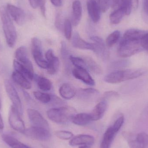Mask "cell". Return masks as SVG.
Returning a JSON list of instances; mask_svg holds the SVG:
<instances>
[{
  "instance_id": "obj_1",
  "label": "cell",
  "mask_w": 148,
  "mask_h": 148,
  "mask_svg": "<svg viewBox=\"0 0 148 148\" xmlns=\"http://www.w3.org/2000/svg\"><path fill=\"white\" fill-rule=\"evenodd\" d=\"M0 16L6 42L10 47H13L16 42V29L10 15L4 6L0 7Z\"/></svg>"
},
{
  "instance_id": "obj_2",
  "label": "cell",
  "mask_w": 148,
  "mask_h": 148,
  "mask_svg": "<svg viewBox=\"0 0 148 148\" xmlns=\"http://www.w3.org/2000/svg\"><path fill=\"white\" fill-rule=\"evenodd\" d=\"M76 114L75 110L68 106H62L50 109L47 111L48 117L58 123H66L72 121Z\"/></svg>"
},
{
  "instance_id": "obj_3",
  "label": "cell",
  "mask_w": 148,
  "mask_h": 148,
  "mask_svg": "<svg viewBox=\"0 0 148 148\" xmlns=\"http://www.w3.org/2000/svg\"><path fill=\"white\" fill-rule=\"evenodd\" d=\"M144 73L142 69H127L112 72L104 77V81L109 84H117L137 78Z\"/></svg>"
},
{
  "instance_id": "obj_4",
  "label": "cell",
  "mask_w": 148,
  "mask_h": 148,
  "mask_svg": "<svg viewBox=\"0 0 148 148\" xmlns=\"http://www.w3.org/2000/svg\"><path fill=\"white\" fill-rule=\"evenodd\" d=\"M144 50L141 44V40H132L122 38L117 53L118 55L123 58L130 57Z\"/></svg>"
},
{
  "instance_id": "obj_5",
  "label": "cell",
  "mask_w": 148,
  "mask_h": 148,
  "mask_svg": "<svg viewBox=\"0 0 148 148\" xmlns=\"http://www.w3.org/2000/svg\"><path fill=\"white\" fill-rule=\"evenodd\" d=\"M31 51L36 64L41 68L47 69L48 62L43 57L42 44L40 40L36 37L31 40Z\"/></svg>"
},
{
  "instance_id": "obj_6",
  "label": "cell",
  "mask_w": 148,
  "mask_h": 148,
  "mask_svg": "<svg viewBox=\"0 0 148 148\" xmlns=\"http://www.w3.org/2000/svg\"><path fill=\"white\" fill-rule=\"evenodd\" d=\"M22 115L12 105L10 109L8 114V121L11 127L21 133H23L25 130L24 123L22 118Z\"/></svg>"
},
{
  "instance_id": "obj_7",
  "label": "cell",
  "mask_w": 148,
  "mask_h": 148,
  "mask_svg": "<svg viewBox=\"0 0 148 148\" xmlns=\"http://www.w3.org/2000/svg\"><path fill=\"white\" fill-rule=\"evenodd\" d=\"M23 134L30 139L41 141L48 140L51 137L49 130L34 126L26 129Z\"/></svg>"
},
{
  "instance_id": "obj_8",
  "label": "cell",
  "mask_w": 148,
  "mask_h": 148,
  "mask_svg": "<svg viewBox=\"0 0 148 148\" xmlns=\"http://www.w3.org/2000/svg\"><path fill=\"white\" fill-rule=\"evenodd\" d=\"M4 85L7 95L13 103L12 105L22 115L23 109L21 101L13 83L8 79H6L4 81Z\"/></svg>"
},
{
  "instance_id": "obj_9",
  "label": "cell",
  "mask_w": 148,
  "mask_h": 148,
  "mask_svg": "<svg viewBox=\"0 0 148 148\" xmlns=\"http://www.w3.org/2000/svg\"><path fill=\"white\" fill-rule=\"evenodd\" d=\"M76 95L82 101L90 102L96 101L100 97V91L93 88L79 89L77 90Z\"/></svg>"
},
{
  "instance_id": "obj_10",
  "label": "cell",
  "mask_w": 148,
  "mask_h": 148,
  "mask_svg": "<svg viewBox=\"0 0 148 148\" xmlns=\"http://www.w3.org/2000/svg\"><path fill=\"white\" fill-rule=\"evenodd\" d=\"M27 112L29 119L33 125L32 126L49 129L48 123L39 111L33 109H28Z\"/></svg>"
},
{
  "instance_id": "obj_11",
  "label": "cell",
  "mask_w": 148,
  "mask_h": 148,
  "mask_svg": "<svg viewBox=\"0 0 148 148\" xmlns=\"http://www.w3.org/2000/svg\"><path fill=\"white\" fill-rule=\"evenodd\" d=\"M90 39L94 42L95 46L94 52L103 60H108L109 53L104 40L97 36H91Z\"/></svg>"
},
{
  "instance_id": "obj_12",
  "label": "cell",
  "mask_w": 148,
  "mask_h": 148,
  "mask_svg": "<svg viewBox=\"0 0 148 148\" xmlns=\"http://www.w3.org/2000/svg\"><path fill=\"white\" fill-rule=\"evenodd\" d=\"M48 62L47 69L49 75H55L57 73L60 67V62L59 58L55 56L53 51L49 49L47 51L45 55Z\"/></svg>"
},
{
  "instance_id": "obj_13",
  "label": "cell",
  "mask_w": 148,
  "mask_h": 148,
  "mask_svg": "<svg viewBox=\"0 0 148 148\" xmlns=\"http://www.w3.org/2000/svg\"><path fill=\"white\" fill-rule=\"evenodd\" d=\"M15 57L16 60L18 62L27 67L29 70L34 72L33 64L29 58L26 47L22 46L18 48L15 53Z\"/></svg>"
},
{
  "instance_id": "obj_14",
  "label": "cell",
  "mask_w": 148,
  "mask_h": 148,
  "mask_svg": "<svg viewBox=\"0 0 148 148\" xmlns=\"http://www.w3.org/2000/svg\"><path fill=\"white\" fill-rule=\"evenodd\" d=\"M7 10L10 15L19 25L24 23L25 20V14L21 9L11 4H7Z\"/></svg>"
},
{
  "instance_id": "obj_15",
  "label": "cell",
  "mask_w": 148,
  "mask_h": 148,
  "mask_svg": "<svg viewBox=\"0 0 148 148\" xmlns=\"http://www.w3.org/2000/svg\"><path fill=\"white\" fill-rule=\"evenodd\" d=\"M87 8L92 21L95 23L98 22L101 19V11L96 0H87Z\"/></svg>"
},
{
  "instance_id": "obj_16",
  "label": "cell",
  "mask_w": 148,
  "mask_h": 148,
  "mask_svg": "<svg viewBox=\"0 0 148 148\" xmlns=\"http://www.w3.org/2000/svg\"><path fill=\"white\" fill-rule=\"evenodd\" d=\"M72 74L75 78L81 80L84 83L90 86L95 85V80L89 74L87 69L75 68L72 71Z\"/></svg>"
},
{
  "instance_id": "obj_17",
  "label": "cell",
  "mask_w": 148,
  "mask_h": 148,
  "mask_svg": "<svg viewBox=\"0 0 148 148\" xmlns=\"http://www.w3.org/2000/svg\"><path fill=\"white\" fill-rule=\"evenodd\" d=\"M73 47L78 49L90 50L94 51L95 46L94 43H89L83 40L77 32H75L72 39Z\"/></svg>"
},
{
  "instance_id": "obj_18",
  "label": "cell",
  "mask_w": 148,
  "mask_h": 148,
  "mask_svg": "<svg viewBox=\"0 0 148 148\" xmlns=\"http://www.w3.org/2000/svg\"><path fill=\"white\" fill-rule=\"evenodd\" d=\"M95 142V138L89 135H79L77 136L70 141V145L72 146L89 145L91 146Z\"/></svg>"
},
{
  "instance_id": "obj_19",
  "label": "cell",
  "mask_w": 148,
  "mask_h": 148,
  "mask_svg": "<svg viewBox=\"0 0 148 148\" xmlns=\"http://www.w3.org/2000/svg\"><path fill=\"white\" fill-rule=\"evenodd\" d=\"M108 108V102L106 100H102L94 108L90 113L92 121L100 120L103 116Z\"/></svg>"
},
{
  "instance_id": "obj_20",
  "label": "cell",
  "mask_w": 148,
  "mask_h": 148,
  "mask_svg": "<svg viewBox=\"0 0 148 148\" xmlns=\"http://www.w3.org/2000/svg\"><path fill=\"white\" fill-rule=\"evenodd\" d=\"M117 132L112 126L108 128L103 135L100 148H109Z\"/></svg>"
},
{
  "instance_id": "obj_21",
  "label": "cell",
  "mask_w": 148,
  "mask_h": 148,
  "mask_svg": "<svg viewBox=\"0 0 148 148\" xmlns=\"http://www.w3.org/2000/svg\"><path fill=\"white\" fill-rule=\"evenodd\" d=\"M77 90L73 85L69 83H64L59 89L61 96L66 100H70L76 95Z\"/></svg>"
},
{
  "instance_id": "obj_22",
  "label": "cell",
  "mask_w": 148,
  "mask_h": 148,
  "mask_svg": "<svg viewBox=\"0 0 148 148\" xmlns=\"http://www.w3.org/2000/svg\"><path fill=\"white\" fill-rule=\"evenodd\" d=\"M73 15H72V25L77 26L80 23L82 18V8L80 1H74L72 6Z\"/></svg>"
},
{
  "instance_id": "obj_23",
  "label": "cell",
  "mask_w": 148,
  "mask_h": 148,
  "mask_svg": "<svg viewBox=\"0 0 148 148\" xmlns=\"http://www.w3.org/2000/svg\"><path fill=\"white\" fill-rule=\"evenodd\" d=\"M12 77L13 81L20 87L25 89L31 88L32 86L29 80L19 72L14 70L12 73Z\"/></svg>"
},
{
  "instance_id": "obj_24",
  "label": "cell",
  "mask_w": 148,
  "mask_h": 148,
  "mask_svg": "<svg viewBox=\"0 0 148 148\" xmlns=\"http://www.w3.org/2000/svg\"><path fill=\"white\" fill-rule=\"evenodd\" d=\"M147 32L144 30L131 29L125 32L122 38L132 40L140 41Z\"/></svg>"
},
{
  "instance_id": "obj_25",
  "label": "cell",
  "mask_w": 148,
  "mask_h": 148,
  "mask_svg": "<svg viewBox=\"0 0 148 148\" xmlns=\"http://www.w3.org/2000/svg\"><path fill=\"white\" fill-rule=\"evenodd\" d=\"M2 138L4 142L11 148H31L10 135L3 134L2 135Z\"/></svg>"
},
{
  "instance_id": "obj_26",
  "label": "cell",
  "mask_w": 148,
  "mask_h": 148,
  "mask_svg": "<svg viewBox=\"0 0 148 148\" xmlns=\"http://www.w3.org/2000/svg\"><path fill=\"white\" fill-rule=\"evenodd\" d=\"M13 66L15 71L22 74L28 80H32L34 79L35 75L34 72L29 70L27 67L23 66L16 60L13 61Z\"/></svg>"
},
{
  "instance_id": "obj_27",
  "label": "cell",
  "mask_w": 148,
  "mask_h": 148,
  "mask_svg": "<svg viewBox=\"0 0 148 148\" xmlns=\"http://www.w3.org/2000/svg\"><path fill=\"white\" fill-rule=\"evenodd\" d=\"M34 78L40 89L43 91H48L51 90L53 84L50 80L44 77L38 75H35Z\"/></svg>"
},
{
  "instance_id": "obj_28",
  "label": "cell",
  "mask_w": 148,
  "mask_h": 148,
  "mask_svg": "<svg viewBox=\"0 0 148 148\" xmlns=\"http://www.w3.org/2000/svg\"><path fill=\"white\" fill-rule=\"evenodd\" d=\"M92 121V117L90 114L80 113L76 114L73 118V123L78 126H85Z\"/></svg>"
},
{
  "instance_id": "obj_29",
  "label": "cell",
  "mask_w": 148,
  "mask_h": 148,
  "mask_svg": "<svg viewBox=\"0 0 148 148\" xmlns=\"http://www.w3.org/2000/svg\"><path fill=\"white\" fill-rule=\"evenodd\" d=\"M83 58L86 63L87 69H89L96 75H101L102 73L101 68L94 59L89 56H85Z\"/></svg>"
},
{
  "instance_id": "obj_30",
  "label": "cell",
  "mask_w": 148,
  "mask_h": 148,
  "mask_svg": "<svg viewBox=\"0 0 148 148\" xmlns=\"http://www.w3.org/2000/svg\"><path fill=\"white\" fill-rule=\"evenodd\" d=\"M61 54L62 60L65 63V69L66 72L68 73H70L71 70V62L69 60L70 55L69 53L68 50L67 48V45L66 42L62 41L61 43Z\"/></svg>"
},
{
  "instance_id": "obj_31",
  "label": "cell",
  "mask_w": 148,
  "mask_h": 148,
  "mask_svg": "<svg viewBox=\"0 0 148 148\" xmlns=\"http://www.w3.org/2000/svg\"><path fill=\"white\" fill-rule=\"evenodd\" d=\"M125 14V9L124 7L115 10L110 15V23L113 24H117L120 23Z\"/></svg>"
},
{
  "instance_id": "obj_32",
  "label": "cell",
  "mask_w": 148,
  "mask_h": 148,
  "mask_svg": "<svg viewBox=\"0 0 148 148\" xmlns=\"http://www.w3.org/2000/svg\"><path fill=\"white\" fill-rule=\"evenodd\" d=\"M121 33L118 30H115L110 34L107 37L106 41V46L108 47H112L119 40Z\"/></svg>"
},
{
  "instance_id": "obj_33",
  "label": "cell",
  "mask_w": 148,
  "mask_h": 148,
  "mask_svg": "<svg viewBox=\"0 0 148 148\" xmlns=\"http://www.w3.org/2000/svg\"><path fill=\"white\" fill-rule=\"evenodd\" d=\"M29 1L33 8L40 7L42 16L46 17V0H29Z\"/></svg>"
},
{
  "instance_id": "obj_34",
  "label": "cell",
  "mask_w": 148,
  "mask_h": 148,
  "mask_svg": "<svg viewBox=\"0 0 148 148\" xmlns=\"http://www.w3.org/2000/svg\"><path fill=\"white\" fill-rule=\"evenodd\" d=\"M34 95L36 99L42 103L49 104L51 101V95L47 93L40 91H34Z\"/></svg>"
},
{
  "instance_id": "obj_35",
  "label": "cell",
  "mask_w": 148,
  "mask_h": 148,
  "mask_svg": "<svg viewBox=\"0 0 148 148\" xmlns=\"http://www.w3.org/2000/svg\"><path fill=\"white\" fill-rule=\"evenodd\" d=\"M69 60L71 63H72L76 68L87 69L86 63L83 58L70 55Z\"/></svg>"
},
{
  "instance_id": "obj_36",
  "label": "cell",
  "mask_w": 148,
  "mask_h": 148,
  "mask_svg": "<svg viewBox=\"0 0 148 148\" xmlns=\"http://www.w3.org/2000/svg\"><path fill=\"white\" fill-rule=\"evenodd\" d=\"M63 30L66 38L68 40H70L72 38L73 29L72 22L69 19H66L64 21Z\"/></svg>"
},
{
  "instance_id": "obj_37",
  "label": "cell",
  "mask_w": 148,
  "mask_h": 148,
  "mask_svg": "<svg viewBox=\"0 0 148 148\" xmlns=\"http://www.w3.org/2000/svg\"><path fill=\"white\" fill-rule=\"evenodd\" d=\"M136 139L141 144L143 148H148V134L145 132H141L137 135Z\"/></svg>"
},
{
  "instance_id": "obj_38",
  "label": "cell",
  "mask_w": 148,
  "mask_h": 148,
  "mask_svg": "<svg viewBox=\"0 0 148 148\" xmlns=\"http://www.w3.org/2000/svg\"><path fill=\"white\" fill-rule=\"evenodd\" d=\"M55 134L57 137L63 140H70L73 137V134L69 131L61 130L56 131Z\"/></svg>"
},
{
  "instance_id": "obj_39",
  "label": "cell",
  "mask_w": 148,
  "mask_h": 148,
  "mask_svg": "<svg viewBox=\"0 0 148 148\" xmlns=\"http://www.w3.org/2000/svg\"><path fill=\"white\" fill-rule=\"evenodd\" d=\"M49 104L52 106H59L60 107V106L62 107V106H65L66 103L55 95H51V101Z\"/></svg>"
},
{
  "instance_id": "obj_40",
  "label": "cell",
  "mask_w": 148,
  "mask_h": 148,
  "mask_svg": "<svg viewBox=\"0 0 148 148\" xmlns=\"http://www.w3.org/2000/svg\"><path fill=\"white\" fill-rule=\"evenodd\" d=\"M101 11L106 12L111 5V0H96Z\"/></svg>"
},
{
  "instance_id": "obj_41",
  "label": "cell",
  "mask_w": 148,
  "mask_h": 148,
  "mask_svg": "<svg viewBox=\"0 0 148 148\" xmlns=\"http://www.w3.org/2000/svg\"><path fill=\"white\" fill-rule=\"evenodd\" d=\"M129 65V62L126 60L115 61L110 64V68L113 69H119L125 67Z\"/></svg>"
},
{
  "instance_id": "obj_42",
  "label": "cell",
  "mask_w": 148,
  "mask_h": 148,
  "mask_svg": "<svg viewBox=\"0 0 148 148\" xmlns=\"http://www.w3.org/2000/svg\"><path fill=\"white\" fill-rule=\"evenodd\" d=\"M119 95L116 91H107L105 92L103 94L102 100H107L112 98H117L119 97Z\"/></svg>"
},
{
  "instance_id": "obj_43",
  "label": "cell",
  "mask_w": 148,
  "mask_h": 148,
  "mask_svg": "<svg viewBox=\"0 0 148 148\" xmlns=\"http://www.w3.org/2000/svg\"><path fill=\"white\" fill-rule=\"evenodd\" d=\"M136 136L127 141L130 148H143L141 144L138 141Z\"/></svg>"
},
{
  "instance_id": "obj_44",
  "label": "cell",
  "mask_w": 148,
  "mask_h": 148,
  "mask_svg": "<svg viewBox=\"0 0 148 148\" xmlns=\"http://www.w3.org/2000/svg\"><path fill=\"white\" fill-rule=\"evenodd\" d=\"M124 7L125 9V14L127 15L130 14L133 8L132 0H123Z\"/></svg>"
},
{
  "instance_id": "obj_45",
  "label": "cell",
  "mask_w": 148,
  "mask_h": 148,
  "mask_svg": "<svg viewBox=\"0 0 148 148\" xmlns=\"http://www.w3.org/2000/svg\"><path fill=\"white\" fill-rule=\"evenodd\" d=\"M111 5L113 8L117 9L124 7V1L123 0H111Z\"/></svg>"
},
{
  "instance_id": "obj_46",
  "label": "cell",
  "mask_w": 148,
  "mask_h": 148,
  "mask_svg": "<svg viewBox=\"0 0 148 148\" xmlns=\"http://www.w3.org/2000/svg\"><path fill=\"white\" fill-rule=\"evenodd\" d=\"M63 25L64 23H62L60 14H58L56 16V19L55 21V26L56 28L58 29L60 31H62L63 29Z\"/></svg>"
},
{
  "instance_id": "obj_47",
  "label": "cell",
  "mask_w": 148,
  "mask_h": 148,
  "mask_svg": "<svg viewBox=\"0 0 148 148\" xmlns=\"http://www.w3.org/2000/svg\"><path fill=\"white\" fill-rule=\"evenodd\" d=\"M141 44L144 50H148V32L141 40Z\"/></svg>"
},
{
  "instance_id": "obj_48",
  "label": "cell",
  "mask_w": 148,
  "mask_h": 148,
  "mask_svg": "<svg viewBox=\"0 0 148 148\" xmlns=\"http://www.w3.org/2000/svg\"><path fill=\"white\" fill-rule=\"evenodd\" d=\"M53 5L56 7H60L62 3V0H50Z\"/></svg>"
},
{
  "instance_id": "obj_49",
  "label": "cell",
  "mask_w": 148,
  "mask_h": 148,
  "mask_svg": "<svg viewBox=\"0 0 148 148\" xmlns=\"http://www.w3.org/2000/svg\"><path fill=\"white\" fill-rule=\"evenodd\" d=\"M143 9L146 14L148 15V0H143Z\"/></svg>"
},
{
  "instance_id": "obj_50",
  "label": "cell",
  "mask_w": 148,
  "mask_h": 148,
  "mask_svg": "<svg viewBox=\"0 0 148 148\" xmlns=\"http://www.w3.org/2000/svg\"><path fill=\"white\" fill-rule=\"evenodd\" d=\"M139 5V0H132V5L133 8L134 9H136L138 8Z\"/></svg>"
},
{
  "instance_id": "obj_51",
  "label": "cell",
  "mask_w": 148,
  "mask_h": 148,
  "mask_svg": "<svg viewBox=\"0 0 148 148\" xmlns=\"http://www.w3.org/2000/svg\"><path fill=\"white\" fill-rule=\"evenodd\" d=\"M4 125H3V121L2 118L0 114V132H1L3 130Z\"/></svg>"
},
{
  "instance_id": "obj_52",
  "label": "cell",
  "mask_w": 148,
  "mask_h": 148,
  "mask_svg": "<svg viewBox=\"0 0 148 148\" xmlns=\"http://www.w3.org/2000/svg\"><path fill=\"white\" fill-rule=\"evenodd\" d=\"M90 147L89 145H82L79 146V148H90Z\"/></svg>"
},
{
  "instance_id": "obj_53",
  "label": "cell",
  "mask_w": 148,
  "mask_h": 148,
  "mask_svg": "<svg viewBox=\"0 0 148 148\" xmlns=\"http://www.w3.org/2000/svg\"><path fill=\"white\" fill-rule=\"evenodd\" d=\"M1 99H0V109L1 108Z\"/></svg>"
}]
</instances>
